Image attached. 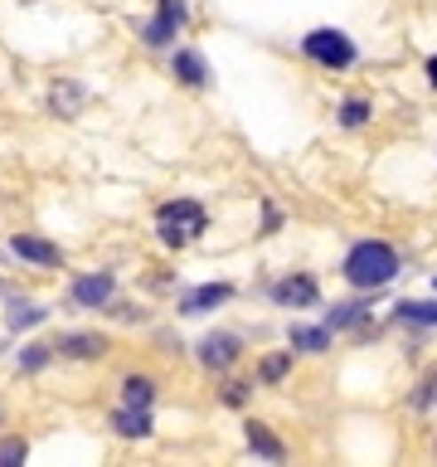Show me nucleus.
<instances>
[{
  "label": "nucleus",
  "mask_w": 437,
  "mask_h": 467,
  "mask_svg": "<svg viewBox=\"0 0 437 467\" xmlns=\"http://www.w3.org/2000/svg\"><path fill=\"white\" fill-rule=\"evenodd\" d=\"M433 404H437V370H428V380L413 390V409H433Z\"/></svg>",
  "instance_id": "22"
},
{
  "label": "nucleus",
  "mask_w": 437,
  "mask_h": 467,
  "mask_svg": "<svg viewBox=\"0 0 437 467\" xmlns=\"http://www.w3.org/2000/svg\"><path fill=\"white\" fill-rule=\"evenodd\" d=\"M49 356H54V350H49V346H35V350H25V356H20V370H39V366H44Z\"/></svg>",
  "instance_id": "24"
},
{
  "label": "nucleus",
  "mask_w": 437,
  "mask_h": 467,
  "mask_svg": "<svg viewBox=\"0 0 437 467\" xmlns=\"http://www.w3.org/2000/svg\"><path fill=\"white\" fill-rule=\"evenodd\" d=\"M399 317L413 326H437V302H399Z\"/></svg>",
  "instance_id": "18"
},
{
  "label": "nucleus",
  "mask_w": 437,
  "mask_h": 467,
  "mask_svg": "<svg viewBox=\"0 0 437 467\" xmlns=\"http://www.w3.org/2000/svg\"><path fill=\"white\" fill-rule=\"evenodd\" d=\"M369 102H364V98H350L346 102V108H340V122H346V127H360V122H369Z\"/></svg>",
  "instance_id": "21"
},
{
  "label": "nucleus",
  "mask_w": 437,
  "mask_h": 467,
  "mask_svg": "<svg viewBox=\"0 0 437 467\" xmlns=\"http://www.w3.org/2000/svg\"><path fill=\"white\" fill-rule=\"evenodd\" d=\"M248 448H253V453H263L267 463H282V458H287V448H282V443H277L273 433L263 429V423H248Z\"/></svg>",
  "instance_id": "11"
},
{
  "label": "nucleus",
  "mask_w": 437,
  "mask_h": 467,
  "mask_svg": "<svg viewBox=\"0 0 437 467\" xmlns=\"http://www.w3.org/2000/svg\"><path fill=\"white\" fill-rule=\"evenodd\" d=\"M238 350H243V346H238V336H228V331H218V336H204V341H200V360H204L210 370L234 366Z\"/></svg>",
  "instance_id": "6"
},
{
  "label": "nucleus",
  "mask_w": 437,
  "mask_h": 467,
  "mask_svg": "<svg viewBox=\"0 0 437 467\" xmlns=\"http://www.w3.org/2000/svg\"><path fill=\"white\" fill-rule=\"evenodd\" d=\"M273 297L282 307H316V278H306V273H297V278H282V283L273 287Z\"/></svg>",
  "instance_id": "5"
},
{
  "label": "nucleus",
  "mask_w": 437,
  "mask_h": 467,
  "mask_svg": "<svg viewBox=\"0 0 437 467\" xmlns=\"http://www.w3.org/2000/svg\"><path fill=\"white\" fill-rule=\"evenodd\" d=\"M175 74H180V83L200 88V83H204V59L195 54V49H185V54H175Z\"/></svg>",
  "instance_id": "14"
},
{
  "label": "nucleus",
  "mask_w": 437,
  "mask_h": 467,
  "mask_svg": "<svg viewBox=\"0 0 437 467\" xmlns=\"http://www.w3.org/2000/svg\"><path fill=\"white\" fill-rule=\"evenodd\" d=\"M112 423H117L122 439H146V433H151V414H146V409H131V404H127V409H122Z\"/></svg>",
  "instance_id": "12"
},
{
  "label": "nucleus",
  "mask_w": 437,
  "mask_h": 467,
  "mask_svg": "<svg viewBox=\"0 0 437 467\" xmlns=\"http://www.w3.org/2000/svg\"><path fill=\"white\" fill-rule=\"evenodd\" d=\"M59 356H78V360H92V356H102V350H107V341L102 336H64L59 341Z\"/></svg>",
  "instance_id": "10"
},
{
  "label": "nucleus",
  "mask_w": 437,
  "mask_h": 467,
  "mask_svg": "<svg viewBox=\"0 0 437 467\" xmlns=\"http://www.w3.org/2000/svg\"><path fill=\"white\" fill-rule=\"evenodd\" d=\"M107 297H112V278H107V273L78 278V283H73V302H78V307H102Z\"/></svg>",
  "instance_id": "8"
},
{
  "label": "nucleus",
  "mask_w": 437,
  "mask_h": 467,
  "mask_svg": "<svg viewBox=\"0 0 437 467\" xmlns=\"http://www.w3.org/2000/svg\"><path fill=\"white\" fill-rule=\"evenodd\" d=\"M291 346H301V350H326V346H330V326H291Z\"/></svg>",
  "instance_id": "13"
},
{
  "label": "nucleus",
  "mask_w": 437,
  "mask_h": 467,
  "mask_svg": "<svg viewBox=\"0 0 437 467\" xmlns=\"http://www.w3.org/2000/svg\"><path fill=\"white\" fill-rule=\"evenodd\" d=\"M224 399H228V404H243V399H248V385H228Z\"/></svg>",
  "instance_id": "25"
},
{
  "label": "nucleus",
  "mask_w": 437,
  "mask_h": 467,
  "mask_svg": "<svg viewBox=\"0 0 437 467\" xmlns=\"http://www.w3.org/2000/svg\"><path fill=\"white\" fill-rule=\"evenodd\" d=\"M10 248H15L20 258H29V263H39V268H59L64 263V254H59L54 244H44V238H35V234H20Z\"/></svg>",
  "instance_id": "7"
},
{
  "label": "nucleus",
  "mask_w": 437,
  "mask_h": 467,
  "mask_svg": "<svg viewBox=\"0 0 437 467\" xmlns=\"http://www.w3.org/2000/svg\"><path fill=\"white\" fill-rule=\"evenodd\" d=\"M44 317H49V307H35V302H15V307H10V326H15V331L39 326Z\"/></svg>",
  "instance_id": "17"
},
{
  "label": "nucleus",
  "mask_w": 437,
  "mask_h": 467,
  "mask_svg": "<svg viewBox=\"0 0 437 467\" xmlns=\"http://www.w3.org/2000/svg\"><path fill=\"white\" fill-rule=\"evenodd\" d=\"M185 25V0H161V15L146 25V44H171V35Z\"/></svg>",
  "instance_id": "4"
},
{
  "label": "nucleus",
  "mask_w": 437,
  "mask_h": 467,
  "mask_svg": "<svg viewBox=\"0 0 437 467\" xmlns=\"http://www.w3.org/2000/svg\"><path fill=\"white\" fill-rule=\"evenodd\" d=\"M306 54L316 64H330V68H350L355 64V44H350L340 29H311L306 35Z\"/></svg>",
  "instance_id": "3"
},
{
  "label": "nucleus",
  "mask_w": 437,
  "mask_h": 467,
  "mask_svg": "<svg viewBox=\"0 0 437 467\" xmlns=\"http://www.w3.org/2000/svg\"><path fill=\"white\" fill-rule=\"evenodd\" d=\"M228 297H234V287L228 283H210V287H195V293H185V307L180 311H210V307H218V302H228Z\"/></svg>",
  "instance_id": "9"
},
{
  "label": "nucleus",
  "mask_w": 437,
  "mask_h": 467,
  "mask_svg": "<svg viewBox=\"0 0 437 467\" xmlns=\"http://www.w3.org/2000/svg\"><path fill=\"white\" fill-rule=\"evenodd\" d=\"M428 78H433V88H437V59H433V64H428Z\"/></svg>",
  "instance_id": "26"
},
{
  "label": "nucleus",
  "mask_w": 437,
  "mask_h": 467,
  "mask_svg": "<svg viewBox=\"0 0 437 467\" xmlns=\"http://www.w3.org/2000/svg\"><path fill=\"white\" fill-rule=\"evenodd\" d=\"M364 317H369V307L364 302H346V307L330 311V326H355V321H364Z\"/></svg>",
  "instance_id": "19"
},
{
  "label": "nucleus",
  "mask_w": 437,
  "mask_h": 467,
  "mask_svg": "<svg viewBox=\"0 0 437 467\" xmlns=\"http://www.w3.org/2000/svg\"><path fill=\"white\" fill-rule=\"evenodd\" d=\"M49 102H54L64 117H73V112L83 108V88H73V83H54V93H49Z\"/></svg>",
  "instance_id": "16"
},
{
  "label": "nucleus",
  "mask_w": 437,
  "mask_h": 467,
  "mask_svg": "<svg viewBox=\"0 0 437 467\" xmlns=\"http://www.w3.org/2000/svg\"><path fill=\"white\" fill-rule=\"evenodd\" d=\"M155 229H161L165 244L185 248L190 238H200V229H204V210H200L195 200H171V205H161V214H155Z\"/></svg>",
  "instance_id": "2"
},
{
  "label": "nucleus",
  "mask_w": 437,
  "mask_h": 467,
  "mask_svg": "<svg viewBox=\"0 0 437 467\" xmlns=\"http://www.w3.org/2000/svg\"><path fill=\"white\" fill-rule=\"evenodd\" d=\"M25 453H29V443H25V439H0V467L25 463Z\"/></svg>",
  "instance_id": "20"
},
{
  "label": "nucleus",
  "mask_w": 437,
  "mask_h": 467,
  "mask_svg": "<svg viewBox=\"0 0 437 467\" xmlns=\"http://www.w3.org/2000/svg\"><path fill=\"white\" fill-rule=\"evenodd\" d=\"M393 273H399V254L389 244H379V238H364L346 258V278L355 287H384Z\"/></svg>",
  "instance_id": "1"
},
{
  "label": "nucleus",
  "mask_w": 437,
  "mask_h": 467,
  "mask_svg": "<svg viewBox=\"0 0 437 467\" xmlns=\"http://www.w3.org/2000/svg\"><path fill=\"white\" fill-rule=\"evenodd\" d=\"M287 366H291V356H267L263 360V380H267V385H273V380H282Z\"/></svg>",
  "instance_id": "23"
},
{
  "label": "nucleus",
  "mask_w": 437,
  "mask_h": 467,
  "mask_svg": "<svg viewBox=\"0 0 437 467\" xmlns=\"http://www.w3.org/2000/svg\"><path fill=\"white\" fill-rule=\"evenodd\" d=\"M151 394H155V385L146 375H131L127 385H122V399H127L131 409H151Z\"/></svg>",
  "instance_id": "15"
}]
</instances>
